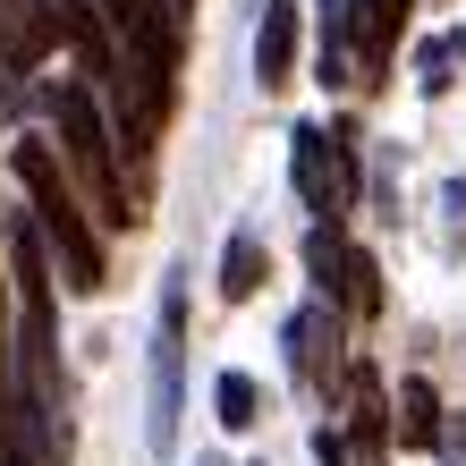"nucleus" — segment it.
<instances>
[{
	"label": "nucleus",
	"mask_w": 466,
	"mask_h": 466,
	"mask_svg": "<svg viewBox=\"0 0 466 466\" xmlns=\"http://www.w3.org/2000/svg\"><path fill=\"white\" fill-rule=\"evenodd\" d=\"M399 441H407V450H432V441H441V399H432L424 373L399 381Z\"/></svg>",
	"instance_id": "obj_11"
},
{
	"label": "nucleus",
	"mask_w": 466,
	"mask_h": 466,
	"mask_svg": "<svg viewBox=\"0 0 466 466\" xmlns=\"http://www.w3.org/2000/svg\"><path fill=\"white\" fill-rule=\"evenodd\" d=\"M17 187L35 196L43 246L60 255L68 289L94 297V289H102V238H94V221H86V204H76V187L60 178V153H51V145H17Z\"/></svg>",
	"instance_id": "obj_1"
},
{
	"label": "nucleus",
	"mask_w": 466,
	"mask_h": 466,
	"mask_svg": "<svg viewBox=\"0 0 466 466\" xmlns=\"http://www.w3.org/2000/svg\"><path fill=\"white\" fill-rule=\"evenodd\" d=\"M178 390H187V289H161V322H153V450H178Z\"/></svg>",
	"instance_id": "obj_4"
},
{
	"label": "nucleus",
	"mask_w": 466,
	"mask_h": 466,
	"mask_svg": "<svg viewBox=\"0 0 466 466\" xmlns=\"http://www.w3.org/2000/svg\"><path fill=\"white\" fill-rule=\"evenodd\" d=\"M289 178H297V196H306L314 221H339V212L356 204V161L331 127H297L289 136Z\"/></svg>",
	"instance_id": "obj_3"
},
{
	"label": "nucleus",
	"mask_w": 466,
	"mask_h": 466,
	"mask_svg": "<svg viewBox=\"0 0 466 466\" xmlns=\"http://www.w3.org/2000/svg\"><path fill=\"white\" fill-rule=\"evenodd\" d=\"M458 60H466V35H441V43H424V94H450L458 86Z\"/></svg>",
	"instance_id": "obj_15"
},
{
	"label": "nucleus",
	"mask_w": 466,
	"mask_h": 466,
	"mask_svg": "<svg viewBox=\"0 0 466 466\" xmlns=\"http://www.w3.org/2000/svg\"><path fill=\"white\" fill-rule=\"evenodd\" d=\"M94 9L111 17V35H119V43L178 60V9H161V0H94Z\"/></svg>",
	"instance_id": "obj_8"
},
{
	"label": "nucleus",
	"mask_w": 466,
	"mask_h": 466,
	"mask_svg": "<svg viewBox=\"0 0 466 466\" xmlns=\"http://www.w3.org/2000/svg\"><path fill=\"white\" fill-rule=\"evenodd\" d=\"M170 9H187V0H170Z\"/></svg>",
	"instance_id": "obj_19"
},
{
	"label": "nucleus",
	"mask_w": 466,
	"mask_h": 466,
	"mask_svg": "<svg viewBox=\"0 0 466 466\" xmlns=\"http://www.w3.org/2000/svg\"><path fill=\"white\" fill-rule=\"evenodd\" d=\"M289 365L306 390H331V381H348V356H339V306L331 297H314L306 314L289 322Z\"/></svg>",
	"instance_id": "obj_6"
},
{
	"label": "nucleus",
	"mask_w": 466,
	"mask_h": 466,
	"mask_svg": "<svg viewBox=\"0 0 466 466\" xmlns=\"http://www.w3.org/2000/svg\"><path fill=\"white\" fill-rule=\"evenodd\" d=\"M314 458H322V466H348V450H339V432H314Z\"/></svg>",
	"instance_id": "obj_16"
},
{
	"label": "nucleus",
	"mask_w": 466,
	"mask_h": 466,
	"mask_svg": "<svg viewBox=\"0 0 466 466\" xmlns=\"http://www.w3.org/2000/svg\"><path fill=\"white\" fill-rule=\"evenodd\" d=\"M339 263H348V238H339V221H314V238H306V271H314V289H322V297L339 289Z\"/></svg>",
	"instance_id": "obj_14"
},
{
	"label": "nucleus",
	"mask_w": 466,
	"mask_h": 466,
	"mask_svg": "<svg viewBox=\"0 0 466 466\" xmlns=\"http://www.w3.org/2000/svg\"><path fill=\"white\" fill-rule=\"evenodd\" d=\"M255 76L271 94L297 76V0H263V25H255Z\"/></svg>",
	"instance_id": "obj_9"
},
{
	"label": "nucleus",
	"mask_w": 466,
	"mask_h": 466,
	"mask_svg": "<svg viewBox=\"0 0 466 466\" xmlns=\"http://www.w3.org/2000/svg\"><path fill=\"white\" fill-rule=\"evenodd\" d=\"M212 407H221V424H229V432H255V424H263V390H255V373H221V381H212Z\"/></svg>",
	"instance_id": "obj_13"
},
{
	"label": "nucleus",
	"mask_w": 466,
	"mask_h": 466,
	"mask_svg": "<svg viewBox=\"0 0 466 466\" xmlns=\"http://www.w3.org/2000/svg\"><path fill=\"white\" fill-rule=\"evenodd\" d=\"M51 119H60V153H68V170L86 178V196L102 204V221L127 229L136 204H127V178H119V127L102 119L94 86H60V94H51Z\"/></svg>",
	"instance_id": "obj_2"
},
{
	"label": "nucleus",
	"mask_w": 466,
	"mask_h": 466,
	"mask_svg": "<svg viewBox=\"0 0 466 466\" xmlns=\"http://www.w3.org/2000/svg\"><path fill=\"white\" fill-rule=\"evenodd\" d=\"M407 9L416 0H348V51L365 60V86L399 60V35H407Z\"/></svg>",
	"instance_id": "obj_7"
},
{
	"label": "nucleus",
	"mask_w": 466,
	"mask_h": 466,
	"mask_svg": "<svg viewBox=\"0 0 466 466\" xmlns=\"http://www.w3.org/2000/svg\"><path fill=\"white\" fill-rule=\"evenodd\" d=\"M60 35H68V0H17V9H0V76L25 86Z\"/></svg>",
	"instance_id": "obj_5"
},
{
	"label": "nucleus",
	"mask_w": 466,
	"mask_h": 466,
	"mask_svg": "<svg viewBox=\"0 0 466 466\" xmlns=\"http://www.w3.org/2000/svg\"><path fill=\"white\" fill-rule=\"evenodd\" d=\"M450 204H458V212H466V178H458V187H450Z\"/></svg>",
	"instance_id": "obj_18"
},
{
	"label": "nucleus",
	"mask_w": 466,
	"mask_h": 466,
	"mask_svg": "<svg viewBox=\"0 0 466 466\" xmlns=\"http://www.w3.org/2000/svg\"><path fill=\"white\" fill-rule=\"evenodd\" d=\"M441 450H450V458L466 466V416H458V424H441Z\"/></svg>",
	"instance_id": "obj_17"
},
{
	"label": "nucleus",
	"mask_w": 466,
	"mask_h": 466,
	"mask_svg": "<svg viewBox=\"0 0 466 466\" xmlns=\"http://www.w3.org/2000/svg\"><path fill=\"white\" fill-rule=\"evenodd\" d=\"M331 306H339V314H381V271H373V255H356V246H348Z\"/></svg>",
	"instance_id": "obj_12"
},
{
	"label": "nucleus",
	"mask_w": 466,
	"mask_h": 466,
	"mask_svg": "<svg viewBox=\"0 0 466 466\" xmlns=\"http://www.w3.org/2000/svg\"><path fill=\"white\" fill-rule=\"evenodd\" d=\"M271 280V255H263V238L255 229H238L229 246H221V297H229V306H246V297H255Z\"/></svg>",
	"instance_id": "obj_10"
}]
</instances>
